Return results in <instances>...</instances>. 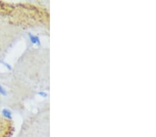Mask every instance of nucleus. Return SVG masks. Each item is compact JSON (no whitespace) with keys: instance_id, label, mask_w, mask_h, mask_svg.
<instances>
[{"instance_id":"obj_1","label":"nucleus","mask_w":156,"mask_h":137,"mask_svg":"<svg viewBox=\"0 0 156 137\" xmlns=\"http://www.w3.org/2000/svg\"><path fill=\"white\" fill-rule=\"evenodd\" d=\"M28 37H29V39H30V41L31 42V43L33 44H38V46L40 45L41 42H40V38L38 36L33 35L31 33H28Z\"/></svg>"},{"instance_id":"obj_2","label":"nucleus","mask_w":156,"mask_h":137,"mask_svg":"<svg viewBox=\"0 0 156 137\" xmlns=\"http://www.w3.org/2000/svg\"><path fill=\"white\" fill-rule=\"evenodd\" d=\"M2 114L4 117L8 118V119L12 118V112L11 110H8V109H4L2 110Z\"/></svg>"},{"instance_id":"obj_3","label":"nucleus","mask_w":156,"mask_h":137,"mask_svg":"<svg viewBox=\"0 0 156 137\" xmlns=\"http://www.w3.org/2000/svg\"><path fill=\"white\" fill-rule=\"evenodd\" d=\"M0 94L2 96H6L7 95V91L5 89L4 87L0 85Z\"/></svg>"},{"instance_id":"obj_4","label":"nucleus","mask_w":156,"mask_h":137,"mask_svg":"<svg viewBox=\"0 0 156 137\" xmlns=\"http://www.w3.org/2000/svg\"><path fill=\"white\" fill-rule=\"evenodd\" d=\"M38 95H40V96H42V97H44V98H46L47 96V94L46 93V92H44V91H40V92H38Z\"/></svg>"},{"instance_id":"obj_5","label":"nucleus","mask_w":156,"mask_h":137,"mask_svg":"<svg viewBox=\"0 0 156 137\" xmlns=\"http://www.w3.org/2000/svg\"><path fill=\"white\" fill-rule=\"evenodd\" d=\"M4 64L6 67V68L8 69H9V70H11L12 69V68H11V66L9 64H8V63H6V62H5L4 63Z\"/></svg>"}]
</instances>
